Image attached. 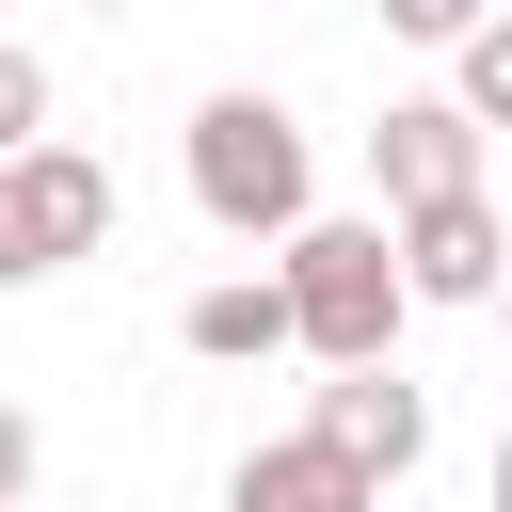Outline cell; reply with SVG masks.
<instances>
[{"instance_id":"6da1fadb","label":"cell","mask_w":512,"mask_h":512,"mask_svg":"<svg viewBox=\"0 0 512 512\" xmlns=\"http://www.w3.org/2000/svg\"><path fill=\"white\" fill-rule=\"evenodd\" d=\"M192 208H208L224 240H288V224H320V160H304L288 96L224 80V96L192 112Z\"/></svg>"},{"instance_id":"7a4b0ae2","label":"cell","mask_w":512,"mask_h":512,"mask_svg":"<svg viewBox=\"0 0 512 512\" xmlns=\"http://www.w3.org/2000/svg\"><path fill=\"white\" fill-rule=\"evenodd\" d=\"M272 304H288V352H320V368H384V336H400L384 224H288V256H272Z\"/></svg>"},{"instance_id":"3957f363","label":"cell","mask_w":512,"mask_h":512,"mask_svg":"<svg viewBox=\"0 0 512 512\" xmlns=\"http://www.w3.org/2000/svg\"><path fill=\"white\" fill-rule=\"evenodd\" d=\"M96 240H112V176H96L80 144H16V160H0V288L80 272Z\"/></svg>"},{"instance_id":"277c9868","label":"cell","mask_w":512,"mask_h":512,"mask_svg":"<svg viewBox=\"0 0 512 512\" xmlns=\"http://www.w3.org/2000/svg\"><path fill=\"white\" fill-rule=\"evenodd\" d=\"M384 272H400V304H496V192L400 208L384 224Z\"/></svg>"},{"instance_id":"5b68a950","label":"cell","mask_w":512,"mask_h":512,"mask_svg":"<svg viewBox=\"0 0 512 512\" xmlns=\"http://www.w3.org/2000/svg\"><path fill=\"white\" fill-rule=\"evenodd\" d=\"M368 176H384V224H400V208H448V192H480V128H464L448 96H384Z\"/></svg>"},{"instance_id":"8992f818","label":"cell","mask_w":512,"mask_h":512,"mask_svg":"<svg viewBox=\"0 0 512 512\" xmlns=\"http://www.w3.org/2000/svg\"><path fill=\"white\" fill-rule=\"evenodd\" d=\"M304 432H320V448H336V464H352V480H368V496H384V480H400V464H416V448H432V400H416V384H400V368H336V384H320V416H304Z\"/></svg>"},{"instance_id":"52a82bcc","label":"cell","mask_w":512,"mask_h":512,"mask_svg":"<svg viewBox=\"0 0 512 512\" xmlns=\"http://www.w3.org/2000/svg\"><path fill=\"white\" fill-rule=\"evenodd\" d=\"M224 512H384V496H368L320 432H272V448H240V464H224Z\"/></svg>"},{"instance_id":"ba28073f","label":"cell","mask_w":512,"mask_h":512,"mask_svg":"<svg viewBox=\"0 0 512 512\" xmlns=\"http://www.w3.org/2000/svg\"><path fill=\"white\" fill-rule=\"evenodd\" d=\"M176 336H192L208 368H256V352H288V304H272V272H224V288L176 304Z\"/></svg>"},{"instance_id":"9c48e42d","label":"cell","mask_w":512,"mask_h":512,"mask_svg":"<svg viewBox=\"0 0 512 512\" xmlns=\"http://www.w3.org/2000/svg\"><path fill=\"white\" fill-rule=\"evenodd\" d=\"M448 112H464V128H480V144H496V128H512V16H480V32H464V48H448Z\"/></svg>"},{"instance_id":"30bf717a","label":"cell","mask_w":512,"mask_h":512,"mask_svg":"<svg viewBox=\"0 0 512 512\" xmlns=\"http://www.w3.org/2000/svg\"><path fill=\"white\" fill-rule=\"evenodd\" d=\"M16 144H48V64H32V48H0V160H16Z\"/></svg>"},{"instance_id":"8fae6325","label":"cell","mask_w":512,"mask_h":512,"mask_svg":"<svg viewBox=\"0 0 512 512\" xmlns=\"http://www.w3.org/2000/svg\"><path fill=\"white\" fill-rule=\"evenodd\" d=\"M480 16H496V0H384V32H400V48H464Z\"/></svg>"},{"instance_id":"7c38bea8","label":"cell","mask_w":512,"mask_h":512,"mask_svg":"<svg viewBox=\"0 0 512 512\" xmlns=\"http://www.w3.org/2000/svg\"><path fill=\"white\" fill-rule=\"evenodd\" d=\"M0 512H32V416L0 400Z\"/></svg>"},{"instance_id":"4fadbf2b","label":"cell","mask_w":512,"mask_h":512,"mask_svg":"<svg viewBox=\"0 0 512 512\" xmlns=\"http://www.w3.org/2000/svg\"><path fill=\"white\" fill-rule=\"evenodd\" d=\"M96 16H128V0H96Z\"/></svg>"}]
</instances>
